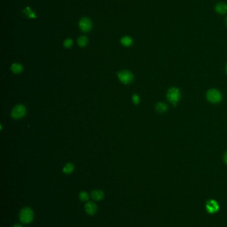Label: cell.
Wrapping results in <instances>:
<instances>
[{"mask_svg": "<svg viewBox=\"0 0 227 227\" xmlns=\"http://www.w3.org/2000/svg\"><path fill=\"white\" fill-rule=\"evenodd\" d=\"M224 162H225V163L227 165V152L225 153V155H224Z\"/></svg>", "mask_w": 227, "mask_h": 227, "instance_id": "cell-19", "label": "cell"}, {"mask_svg": "<svg viewBox=\"0 0 227 227\" xmlns=\"http://www.w3.org/2000/svg\"><path fill=\"white\" fill-rule=\"evenodd\" d=\"M132 102H133L135 104H136V105H137V104H139V102H140V98H139V96L136 94L132 95Z\"/></svg>", "mask_w": 227, "mask_h": 227, "instance_id": "cell-18", "label": "cell"}, {"mask_svg": "<svg viewBox=\"0 0 227 227\" xmlns=\"http://www.w3.org/2000/svg\"><path fill=\"white\" fill-rule=\"evenodd\" d=\"M79 27L83 31L88 32L92 28V22L89 18L84 17L81 19L79 22Z\"/></svg>", "mask_w": 227, "mask_h": 227, "instance_id": "cell-7", "label": "cell"}, {"mask_svg": "<svg viewBox=\"0 0 227 227\" xmlns=\"http://www.w3.org/2000/svg\"><path fill=\"white\" fill-rule=\"evenodd\" d=\"M181 91L176 87H171L167 93V98L169 102L174 106H176L181 99Z\"/></svg>", "mask_w": 227, "mask_h": 227, "instance_id": "cell-2", "label": "cell"}, {"mask_svg": "<svg viewBox=\"0 0 227 227\" xmlns=\"http://www.w3.org/2000/svg\"><path fill=\"white\" fill-rule=\"evenodd\" d=\"M26 114V108L23 104H17L13 108L11 116L15 120H19L25 116Z\"/></svg>", "mask_w": 227, "mask_h": 227, "instance_id": "cell-5", "label": "cell"}, {"mask_svg": "<svg viewBox=\"0 0 227 227\" xmlns=\"http://www.w3.org/2000/svg\"><path fill=\"white\" fill-rule=\"evenodd\" d=\"M34 213L32 209L29 207L22 209L19 213V220L23 224H30L33 221Z\"/></svg>", "mask_w": 227, "mask_h": 227, "instance_id": "cell-1", "label": "cell"}, {"mask_svg": "<svg viewBox=\"0 0 227 227\" xmlns=\"http://www.w3.org/2000/svg\"><path fill=\"white\" fill-rule=\"evenodd\" d=\"M206 210L210 214L215 213L218 212L219 210V205L215 200L211 199L208 200L206 202Z\"/></svg>", "mask_w": 227, "mask_h": 227, "instance_id": "cell-6", "label": "cell"}, {"mask_svg": "<svg viewBox=\"0 0 227 227\" xmlns=\"http://www.w3.org/2000/svg\"><path fill=\"white\" fill-rule=\"evenodd\" d=\"M91 197L93 200L99 201L103 199L105 197V193L103 191L101 190H93L91 193Z\"/></svg>", "mask_w": 227, "mask_h": 227, "instance_id": "cell-9", "label": "cell"}, {"mask_svg": "<svg viewBox=\"0 0 227 227\" xmlns=\"http://www.w3.org/2000/svg\"><path fill=\"white\" fill-rule=\"evenodd\" d=\"M155 109L156 112H158L159 113H164L168 110V107H167V104L163 102H159L156 104L155 106Z\"/></svg>", "mask_w": 227, "mask_h": 227, "instance_id": "cell-12", "label": "cell"}, {"mask_svg": "<svg viewBox=\"0 0 227 227\" xmlns=\"http://www.w3.org/2000/svg\"><path fill=\"white\" fill-rule=\"evenodd\" d=\"M73 43V42L71 39H67L64 41V47H66V48H70V47H72Z\"/></svg>", "mask_w": 227, "mask_h": 227, "instance_id": "cell-17", "label": "cell"}, {"mask_svg": "<svg viewBox=\"0 0 227 227\" xmlns=\"http://www.w3.org/2000/svg\"><path fill=\"white\" fill-rule=\"evenodd\" d=\"M226 25H227V17H226Z\"/></svg>", "mask_w": 227, "mask_h": 227, "instance_id": "cell-22", "label": "cell"}, {"mask_svg": "<svg viewBox=\"0 0 227 227\" xmlns=\"http://www.w3.org/2000/svg\"><path fill=\"white\" fill-rule=\"evenodd\" d=\"M121 44L124 45L125 47H129L132 44V39L131 37L125 36L121 39Z\"/></svg>", "mask_w": 227, "mask_h": 227, "instance_id": "cell-14", "label": "cell"}, {"mask_svg": "<svg viewBox=\"0 0 227 227\" xmlns=\"http://www.w3.org/2000/svg\"><path fill=\"white\" fill-rule=\"evenodd\" d=\"M23 68L22 65L19 63H17V62L13 63L11 66V71L13 73H15V74H19V73H21L23 71Z\"/></svg>", "mask_w": 227, "mask_h": 227, "instance_id": "cell-11", "label": "cell"}, {"mask_svg": "<svg viewBox=\"0 0 227 227\" xmlns=\"http://www.w3.org/2000/svg\"><path fill=\"white\" fill-rule=\"evenodd\" d=\"M215 9L219 14H225L227 13V5L225 3H218L216 4Z\"/></svg>", "mask_w": 227, "mask_h": 227, "instance_id": "cell-10", "label": "cell"}, {"mask_svg": "<svg viewBox=\"0 0 227 227\" xmlns=\"http://www.w3.org/2000/svg\"><path fill=\"white\" fill-rule=\"evenodd\" d=\"M77 42L79 47H83L86 46L87 43H88V39H87V38L85 36H82L79 38Z\"/></svg>", "mask_w": 227, "mask_h": 227, "instance_id": "cell-15", "label": "cell"}, {"mask_svg": "<svg viewBox=\"0 0 227 227\" xmlns=\"http://www.w3.org/2000/svg\"><path fill=\"white\" fill-rule=\"evenodd\" d=\"M74 165L72 163H67L65 165L64 169H63V172L65 174H71L74 170Z\"/></svg>", "mask_w": 227, "mask_h": 227, "instance_id": "cell-13", "label": "cell"}, {"mask_svg": "<svg viewBox=\"0 0 227 227\" xmlns=\"http://www.w3.org/2000/svg\"><path fill=\"white\" fill-rule=\"evenodd\" d=\"M79 197L80 200H81V201H87L89 199V196L88 193H87L85 191H81V193H79Z\"/></svg>", "mask_w": 227, "mask_h": 227, "instance_id": "cell-16", "label": "cell"}, {"mask_svg": "<svg viewBox=\"0 0 227 227\" xmlns=\"http://www.w3.org/2000/svg\"><path fill=\"white\" fill-rule=\"evenodd\" d=\"M207 99L212 104L219 103L222 99V96L218 90L212 88L208 90L207 92Z\"/></svg>", "mask_w": 227, "mask_h": 227, "instance_id": "cell-3", "label": "cell"}, {"mask_svg": "<svg viewBox=\"0 0 227 227\" xmlns=\"http://www.w3.org/2000/svg\"><path fill=\"white\" fill-rule=\"evenodd\" d=\"M13 227H23V226L22 225H19V224H17V225H15Z\"/></svg>", "mask_w": 227, "mask_h": 227, "instance_id": "cell-20", "label": "cell"}, {"mask_svg": "<svg viewBox=\"0 0 227 227\" xmlns=\"http://www.w3.org/2000/svg\"><path fill=\"white\" fill-rule=\"evenodd\" d=\"M85 209L86 212L89 215H94L97 211V205L92 201H88L85 205Z\"/></svg>", "mask_w": 227, "mask_h": 227, "instance_id": "cell-8", "label": "cell"}, {"mask_svg": "<svg viewBox=\"0 0 227 227\" xmlns=\"http://www.w3.org/2000/svg\"><path fill=\"white\" fill-rule=\"evenodd\" d=\"M226 74L227 75V65L226 66Z\"/></svg>", "mask_w": 227, "mask_h": 227, "instance_id": "cell-21", "label": "cell"}, {"mask_svg": "<svg viewBox=\"0 0 227 227\" xmlns=\"http://www.w3.org/2000/svg\"><path fill=\"white\" fill-rule=\"evenodd\" d=\"M117 75L120 81L125 85L131 83L134 80V76L132 73L127 70H123V71L118 72Z\"/></svg>", "mask_w": 227, "mask_h": 227, "instance_id": "cell-4", "label": "cell"}]
</instances>
